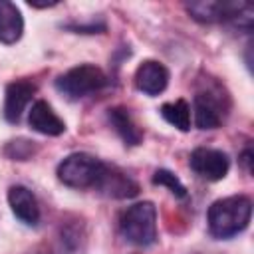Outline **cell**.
<instances>
[{"label":"cell","instance_id":"obj_2","mask_svg":"<svg viewBox=\"0 0 254 254\" xmlns=\"http://www.w3.org/2000/svg\"><path fill=\"white\" fill-rule=\"evenodd\" d=\"M121 236L135 246L147 248L157 242V208L151 200L135 202L119 218Z\"/></svg>","mask_w":254,"mask_h":254},{"label":"cell","instance_id":"obj_15","mask_svg":"<svg viewBox=\"0 0 254 254\" xmlns=\"http://www.w3.org/2000/svg\"><path fill=\"white\" fill-rule=\"evenodd\" d=\"M161 117L177 127L179 131H189L190 129V123H192V113H190V105L185 101V99H175V101H169V103H163L161 105Z\"/></svg>","mask_w":254,"mask_h":254},{"label":"cell","instance_id":"obj_11","mask_svg":"<svg viewBox=\"0 0 254 254\" xmlns=\"http://www.w3.org/2000/svg\"><path fill=\"white\" fill-rule=\"evenodd\" d=\"M28 125L32 127V131H36L40 135H48V137H58L65 131L64 119L44 99H38L32 103V107L28 111Z\"/></svg>","mask_w":254,"mask_h":254},{"label":"cell","instance_id":"obj_9","mask_svg":"<svg viewBox=\"0 0 254 254\" xmlns=\"http://www.w3.org/2000/svg\"><path fill=\"white\" fill-rule=\"evenodd\" d=\"M169 77H171V73H169L165 64H161L157 60H145L135 69L133 81H135V87L141 93L153 97V95H159V93H163L167 89Z\"/></svg>","mask_w":254,"mask_h":254},{"label":"cell","instance_id":"obj_7","mask_svg":"<svg viewBox=\"0 0 254 254\" xmlns=\"http://www.w3.org/2000/svg\"><path fill=\"white\" fill-rule=\"evenodd\" d=\"M93 190H97L109 198H133L139 194V185L119 167L105 163L103 173Z\"/></svg>","mask_w":254,"mask_h":254},{"label":"cell","instance_id":"obj_1","mask_svg":"<svg viewBox=\"0 0 254 254\" xmlns=\"http://www.w3.org/2000/svg\"><path fill=\"white\" fill-rule=\"evenodd\" d=\"M252 218V200L244 194H232L214 200L206 212V224L210 236L228 240L244 232Z\"/></svg>","mask_w":254,"mask_h":254},{"label":"cell","instance_id":"obj_17","mask_svg":"<svg viewBox=\"0 0 254 254\" xmlns=\"http://www.w3.org/2000/svg\"><path fill=\"white\" fill-rule=\"evenodd\" d=\"M36 153V143L30 139H12L4 147V155L10 161H28Z\"/></svg>","mask_w":254,"mask_h":254},{"label":"cell","instance_id":"obj_18","mask_svg":"<svg viewBox=\"0 0 254 254\" xmlns=\"http://www.w3.org/2000/svg\"><path fill=\"white\" fill-rule=\"evenodd\" d=\"M252 159H254V153H252V147H246L242 153H240V157H238V161H240V165H242V169L250 175L252 173Z\"/></svg>","mask_w":254,"mask_h":254},{"label":"cell","instance_id":"obj_16","mask_svg":"<svg viewBox=\"0 0 254 254\" xmlns=\"http://www.w3.org/2000/svg\"><path fill=\"white\" fill-rule=\"evenodd\" d=\"M153 185H159V187H165V189H169V192L173 194V196H177V198H187V187L181 183V179L173 173V171H169V169H157L155 173H153Z\"/></svg>","mask_w":254,"mask_h":254},{"label":"cell","instance_id":"obj_13","mask_svg":"<svg viewBox=\"0 0 254 254\" xmlns=\"http://www.w3.org/2000/svg\"><path fill=\"white\" fill-rule=\"evenodd\" d=\"M24 34V18L16 4L0 0V42L16 44Z\"/></svg>","mask_w":254,"mask_h":254},{"label":"cell","instance_id":"obj_14","mask_svg":"<svg viewBox=\"0 0 254 254\" xmlns=\"http://www.w3.org/2000/svg\"><path fill=\"white\" fill-rule=\"evenodd\" d=\"M228 2H214V0H202V2H189L185 4V10L189 16L200 24H216L224 22L226 18Z\"/></svg>","mask_w":254,"mask_h":254},{"label":"cell","instance_id":"obj_12","mask_svg":"<svg viewBox=\"0 0 254 254\" xmlns=\"http://www.w3.org/2000/svg\"><path fill=\"white\" fill-rule=\"evenodd\" d=\"M107 121L113 127V131L119 135V139L129 145V147H137L143 141V129L135 123V119L131 117L129 109L123 105H115L107 109Z\"/></svg>","mask_w":254,"mask_h":254},{"label":"cell","instance_id":"obj_8","mask_svg":"<svg viewBox=\"0 0 254 254\" xmlns=\"http://www.w3.org/2000/svg\"><path fill=\"white\" fill-rule=\"evenodd\" d=\"M36 83L28 81V79H16L10 81L6 85L4 91V107H2V115L8 123H18L22 113L26 111V107L30 105V101L36 95Z\"/></svg>","mask_w":254,"mask_h":254},{"label":"cell","instance_id":"obj_5","mask_svg":"<svg viewBox=\"0 0 254 254\" xmlns=\"http://www.w3.org/2000/svg\"><path fill=\"white\" fill-rule=\"evenodd\" d=\"M105 163L89 153H71L67 155L56 169V175L60 183H64L69 189H95Z\"/></svg>","mask_w":254,"mask_h":254},{"label":"cell","instance_id":"obj_4","mask_svg":"<svg viewBox=\"0 0 254 254\" xmlns=\"http://www.w3.org/2000/svg\"><path fill=\"white\" fill-rule=\"evenodd\" d=\"M230 109V97L224 91V87L216 81H210V85H204L196 91L192 99V117L194 125L202 131L216 129L222 125L224 117Z\"/></svg>","mask_w":254,"mask_h":254},{"label":"cell","instance_id":"obj_3","mask_svg":"<svg viewBox=\"0 0 254 254\" xmlns=\"http://www.w3.org/2000/svg\"><path fill=\"white\" fill-rule=\"evenodd\" d=\"M109 83V77L105 71L93 64H79L75 67H69L65 73L58 75L56 89L65 95L71 101L89 97L93 93H99Z\"/></svg>","mask_w":254,"mask_h":254},{"label":"cell","instance_id":"obj_6","mask_svg":"<svg viewBox=\"0 0 254 254\" xmlns=\"http://www.w3.org/2000/svg\"><path fill=\"white\" fill-rule=\"evenodd\" d=\"M190 169L204 181H222L228 175L230 169V159L224 151L220 149H210V147H196L190 153L189 159Z\"/></svg>","mask_w":254,"mask_h":254},{"label":"cell","instance_id":"obj_10","mask_svg":"<svg viewBox=\"0 0 254 254\" xmlns=\"http://www.w3.org/2000/svg\"><path fill=\"white\" fill-rule=\"evenodd\" d=\"M8 204L20 222H24L26 226H38L42 212H40L36 194L28 187H24V185L10 187L8 189Z\"/></svg>","mask_w":254,"mask_h":254}]
</instances>
